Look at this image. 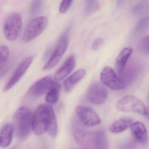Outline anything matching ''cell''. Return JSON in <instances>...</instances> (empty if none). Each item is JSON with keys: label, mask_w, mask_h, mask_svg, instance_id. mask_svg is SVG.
I'll return each mask as SVG.
<instances>
[{"label": "cell", "mask_w": 149, "mask_h": 149, "mask_svg": "<svg viewBox=\"0 0 149 149\" xmlns=\"http://www.w3.org/2000/svg\"><path fill=\"white\" fill-rule=\"evenodd\" d=\"M61 86L60 84L54 81L52 86L47 94L46 100L49 104H55L57 102L59 98Z\"/></svg>", "instance_id": "d6986e66"}, {"label": "cell", "mask_w": 149, "mask_h": 149, "mask_svg": "<svg viewBox=\"0 0 149 149\" xmlns=\"http://www.w3.org/2000/svg\"><path fill=\"white\" fill-rule=\"evenodd\" d=\"M76 61L75 56L70 55L55 74L54 78L56 81H62L69 75L75 68Z\"/></svg>", "instance_id": "7c38bea8"}, {"label": "cell", "mask_w": 149, "mask_h": 149, "mask_svg": "<svg viewBox=\"0 0 149 149\" xmlns=\"http://www.w3.org/2000/svg\"><path fill=\"white\" fill-rule=\"evenodd\" d=\"M33 59V56H28L20 63L4 87V91L11 89L19 81L29 68Z\"/></svg>", "instance_id": "30bf717a"}, {"label": "cell", "mask_w": 149, "mask_h": 149, "mask_svg": "<svg viewBox=\"0 0 149 149\" xmlns=\"http://www.w3.org/2000/svg\"><path fill=\"white\" fill-rule=\"evenodd\" d=\"M139 47L142 52L146 54H149V35L142 38L140 42Z\"/></svg>", "instance_id": "d4e9b609"}, {"label": "cell", "mask_w": 149, "mask_h": 149, "mask_svg": "<svg viewBox=\"0 0 149 149\" xmlns=\"http://www.w3.org/2000/svg\"><path fill=\"white\" fill-rule=\"evenodd\" d=\"M102 84L113 90L124 89L126 84L120 78L118 77L113 69L109 66L104 67L100 74Z\"/></svg>", "instance_id": "52a82bcc"}, {"label": "cell", "mask_w": 149, "mask_h": 149, "mask_svg": "<svg viewBox=\"0 0 149 149\" xmlns=\"http://www.w3.org/2000/svg\"><path fill=\"white\" fill-rule=\"evenodd\" d=\"M54 81L50 76H47L41 78L30 87L28 91V96L36 98L47 93Z\"/></svg>", "instance_id": "8fae6325"}, {"label": "cell", "mask_w": 149, "mask_h": 149, "mask_svg": "<svg viewBox=\"0 0 149 149\" xmlns=\"http://www.w3.org/2000/svg\"><path fill=\"white\" fill-rule=\"evenodd\" d=\"M33 116L31 110L27 106L21 107L16 110L13 117V123L15 136L24 139L33 130Z\"/></svg>", "instance_id": "7a4b0ae2"}, {"label": "cell", "mask_w": 149, "mask_h": 149, "mask_svg": "<svg viewBox=\"0 0 149 149\" xmlns=\"http://www.w3.org/2000/svg\"><path fill=\"white\" fill-rule=\"evenodd\" d=\"M75 111L80 120L85 126L92 127L101 123V119L97 113L91 108L86 106H77Z\"/></svg>", "instance_id": "ba28073f"}, {"label": "cell", "mask_w": 149, "mask_h": 149, "mask_svg": "<svg viewBox=\"0 0 149 149\" xmlns=\"http://www.w3.org/2000/svg\"><path fill=\"white\" fill-rule=\"evenodd\" d=\"M1 54V76L6 73L9 58V50L6 45H2L0 47Z\"/></svg>", "instance_id": "ffe728a7"}, {"label": "cell", "mask_w": 149, "mask_h": 149, "mask_svg": "<svg viewBox=\"0 0 149 149\" xmlns=\"http://www.w3.org/2000/svg\"><path fill=\"white\" fill-rule=\"evenodd\" d=\"M149 26V16L143 18V19H141L137 24L135 28V33L138 34L141 33L143 32H144Z\"/></svg>", "instance_id": "603a6c76"}, {"label": "cell", "mask_w": 149, "mask_h": 149, "mask_svg": "<svg viewBox=\"0 0 149 149\" xmlns=\"http://www.w3.org/2000/svg\"><path fill=\"white\" fill-rule=\"evenodd\" d=\"M131 129L132 136L136 142L142 144L147 142L148 135L144 124L141 122H135L132 124Z\"/></svg>", "instance_id": "5bb4252c"}, {"label": "cell", "mask_w": 149, "mask_h": 149, "mask_svg": "<svg viewBox=\"0 0 149 149\" xmlns=\"http://www.w3.org/2000/svg\"><path fill=\"white\" fill-rule=\"evenodd\" d=\"M103 39L102 38H97L92 43L91 49L93 50H97L100 47L103 43Z\"/></svg>", "instance_id": "4316f807"}, {"label": "cell", "mask_w": 149, "mask_h": 149, "mask_svg": "<svg viewBox=\"0 0 149 149\" xmlns=\"http://www.w3.org/2000/svg\"><path fill=\"white\" fill-rule=\"evenodd\" d=\"M92 146L95 149H109V141L104 132L98 131L91 133L89 146Z\"/></svg>", "instance_id": "4fadbf2b"}, {"label": "cell", "mask_w": 149, "mask_h": 149, "mask_svg": "<svg viewBox=\"0 0 149 149\" xmlns=\"http://www.w3.org/2000/svg\"><path fill=\"white\" fill-rule=\"evenodd\" d=\"M100 8L99 1L96 0H88L85 1L84 15L88 16L99 10Z\"/></svg>", "instance_id": "44dd1931"}, {"label": "cell", "mask_w": 149, "mask_h": 149, "mask_svg": "<svg viewBox=\"0 0 149 149\" xmlns=\"http://www.w3.org/2000/svg\"><path fill=\"white\" fill-rule=\"evenodd\" d=\"M133 52L131 47H127L122 49L116 59V66L120 77L122 76L126 63Z\"/></svg>", "instance_id": "e0dca14e"}, {"label": "cell", "mask_w": 149, "mask_h": 149, "mask_svg": "<svg viewBox=\"0 0 149 149\" xmlns=\"http://www.w3.org/2000/svg\"><path fill=\"white\" fill-rule=\"evenodd\" d=\"M108 92L102 85L98 83H93L87 90L86 97L88 101L92 104H102L107 99Z\"/></svg>", "instance_id": "9c48e42d"}, {"label": "cell", "mask_w": 149, "mask_h": 149, "mask_svg": "<svg viewBox=\"0 0 149 149\" xmlns=\"http://www.w3.org/2000/svg\"><path fill=\"white\" fill-rule=\"evenodd\" d=\"M145 116L148 118L149 119V107L146 108V112Z\"/></svg>", "instance_id": "f1b7e54d"}, {"label": "cell", "mask_w": 149, "mask_h": 149, "mask_svg": "<svg viewBox=\"0 0 149 149\" xmlns=\"http://www.w3.org/2000/svg\"><path fill=\"white\" fill-rule=\"evenodd\" d=\"M117 108L123 112H134L145 116L146 108L137 97L127 95L121 97L117 104Z\"/></svg>", "instance_id": "5b68a950"}, {"label": "cell", "mask_w": 149, "mask_h": 149, "mask_svg": "<svg viewBox=\"0 0 149 149\" xmlns=\"http://www.w3.org/2000/svg\"><path fill=\"white\" fill-rule=\"evenodd\" d=\"M70 31V28H68L61 36L50 58L43 67V70H49L53 68L61 61L68 46Z\"/></svg>", "instance_id": "3957f363"}, {"label": "cell", "mask_w": 149, "mask_h": 149, "mask_svg": "<svg viewBox=\"0 0 149 149\" xmlns=\"http://www.w3.org/2000/svg\"><path fill=\"white\" fill-rule=\"evenodd\" d=\"M43 5V1L40 0L33 1L30 6V13L32 15L37 14L41 10Z\"/></svg>", "instance_id": "cb8c5ba5"}, {"label": "cell", "mask_w": 149, "mask_h": 149, "mask_svg": "<svg viewBox=\"0 0 149 149\" xmlns=\"http://www.w3.org/2000/svg\"><path fill=\"white\" fill-rule=\"evenodd\" d=\"M48 24L46 16H39L33 19L27 26L22 36L24 42H29L39 36L45 30Z\"/></svg>", "instance_id": "277c9868"}, {"label": "cell", "mask_w": 149, "mask_h": 149, "mask_svg": "<svg viewBox=\"0 0 149 149\" xmlns=\"http://www.w3.org/2000/svg\"><path fill=\"white\" fill-rule=\"evenodd\" d=\"M14 132L13 125L7 123L2 127L0 133V145L2 148L8 147L13 140Z\"/></svg>", "instance_id": "9a60e30c"}, {"label": "cell", "mask_w": 149, "mask_h": 149, "mask_svg": "<svg viewBox=\"0 0 149 149\" xmlns=\"http://www.w3.org/2000/svg\"><path fill=\"white\" fill-rule=\"evenodd\" d=\"M120 149H136V146L132 142H128L123 145Z\"/></svg>", "instance_id": "83f0119b"}, {"label": "cell", "mask_w": 149, "mask_h": 149, "mask_svg": "<svg viewBox=\"0 0 149 149\" xmlns=\"http://www.w3.org/2000/svg\"><path fill=\"white\" fill-rule=\"evenodd\" d=\"M132 124V120L130 118H122L111 125L110 127V130L112 133H120L131 127Z\"/></svg>", "instance_id": "ac0fdd59"}, {"label": "cell", "mask_w": 149, "mask_h": 149, "mask_svg": "<svg viewBox=\"0 0 149 149\" xmlns=\"http://www.w3.org/2000/svg\"><path fill=\"white\" fill-rule=\"evenodd\" d=\"M57 123L54 111L51 105L43 104L39 105L33 116V131L37 136L47 132L52 138L57 135Z\"/></svg>", "instance_id": "6da1fadb"}, {"label": "cell", "mask_w": 149, "mask_h": 149, "mask_svg": "<svg viewBox=\"0 0 149 149\" xmlns=\"http://www.w3.org/2000/svg\"><path fill=\"white\" fill-rule=\"evenodd\" d=\"M22 25V19L19 13L10 14L4 24V33L7 40L10 41L16 40L20 33Z\"/></svg>", "instance_id": "8992f818"}, {"label": "cell", "mask_w": 149, "mask_h": 149, "mask_svg": "<svg viewBox=\"0 0 149 149\" xmlns=\"http://www.w3.org/2000/svg\"><path fill=\"white\" fill-rule=\"evenodd\" d=\"M149 10V1H144L135 5L132 9V13L135 14L141 15Z\"/></svg>", "instance_id": "7402d4cb"}, {"label": "cell", "mask_w": 149, "mask_h": 149, "mask_svg": "<svg viewBox=\"0 0 149 149\" xmlns=\"http://www.w3.org/2000/svg\"><path fill=\"white\" fill-rule=\"evenodd\" d=\"M73 1H63L59 7V12L62 14L65 13L69 9L72 5Z\"/></svg>", "instance_id": "484cf974"}, {"label": "cell", "mask_w": 149, "mask_h": 149, "mask_svg": "<svg viewBox=\"0 0 149 149\" xmlns=\"http://www.w3.org/2000/svg\"><path fill=\"white\" fill-rule=\"evenodd\" d=\"M86 74L85 70L83 69L78 70L74 72L64 81L63 86L65 90L68 92L71 91L75 86L84 78Z\"/></svg>", "instance_id": "2e32d148"}]
</instances>
